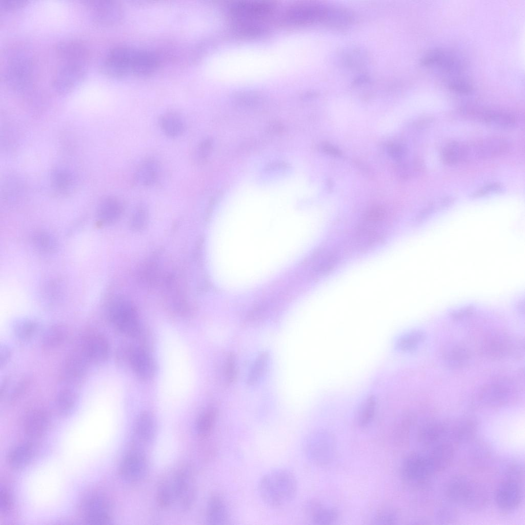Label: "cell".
<instances>
[{
    "label": "cell",
    "instance_id": "52a82bcc",
    "mask_svg": "<svg viewBox=\"0 0 525 525\" xmlns=\"http://www.w3.org/2000/svg\"><path fill=\"white\" fill-rule=\"evenodd\" d=\"M461 113L471 119L482 123L494 128L508 129L516 123L515 116L506 111L468 105L462 107Z\"/></svg>",
    "mask_w": 525,
    "mask_h": 525
},
{
    "label": "cell",
    "instance_id": "816d5d0a",
    "mask_svg": "<svg viewBox=\"0 0 525 525\" xmlns=\"http://www.w3.org/2000/svg\"><path fill=\"white\" fill-rule=\"evenodd\" d=\"M212 148V142L207 139L201 142L196 149L195 157L199 162H204L208 157Z\"/></svg>",
    "mask_w": 525,
    "mask_h": 525
},
{
    "label": "cell",
    "instance_id": "94428289",
    "mask_svg": "<svg viewBox=\"0 0 525 525\" xmlns=\"http://www.w3.org/2000/svg\"><path fill=\"white\" fill-rule=\"evenodd\" d=\"M11 356V352L7 347H3L1 349V367H3L7 362Z\"/></svg>",
    "mask_w": 525,
    "mask_h": 525
},
{
    "label": "cell",
    "instance_id": "7c38bea8",
    "mask_svg": "<svg viewBox=\"0 0 525 525\" xmlns=\"http://www.w3.org/2000/svg\"><path fill=\"white\" fill-rule=\"evenodd\" d=\"M400 471L404 481L413 486L422 484L433 474L426 455L419 453H413L406 457Z\"/></svg>",
    "mask_w": 525,
    "mask_h": 525
},
{
    "label": "cell",
    "instance_id": "5bb4252c",
    "mask_svg": "<svg viewBox=\"0 0 525 525\" xmlns=\"http://www.w3.org/2000/svg\"><path fill=\"white\" fill-rule=\"evenodd\" d=\"M148 462L144 452L133 448L124 457L119 466V474L123 479L130 483L138 482L147 474Z\"/></svg>",
    "mask_w": 525,
    "mask_h": 525
},
{
    "label": "cell",
    "instance_id": "7402d4cb",
    "mask_svg": "<svg viewBox=\"0 0 525 525\" xmlns=\"http://www.w3.org/2000/svg\"><path fill=\"white\" fill-rule=\"evenodd\" d=\"M304 513L308 519L315 524H330L336 521L339 517L336 509L326 507L320 500L316 499L306 502Z\"/></svg>",
    "mask_w": 525,
    "mask_h": 525
},
{
    "label": "cell",
    "instance_id": "7a4b0ae2",
    "mask_svg": "<svg viewBox=\"0 0 525 525\" xmlns=\"http://www.w3.org/2000/svg\"><path fill=\"white\" fill-rule=\"evenodd\" d=\"M35 62L28 53L15 51L7 59L3 70V78L7 86L18 93L27 92L36 79Z\"/></svg>",
    "mask_w": 525,
    "mask_h": 525
},
{
    "label": "cell",
    "instance_id": "8992f818",
    "mask_svg": "<svg viewBox=\"0 0 525 525\" xmlns=\"http://www.w3.org/2000/svg\"><path fill=\"white\" fill-rule=\"evenodd\" d=\"M137 49L116 46L110 49L100 64V70L105 75L123 78L132 74V68Z\"/></svg>",
    "mask_w": 525,
    "mask_h": 525
},
{
    "label": "cell",
    "instance_id": "d4e9b609",
    "mask_svg": "<svg viewBox=\"0 0 525 525\" xmlns=\"http://www.w3.org/2000/svg\"><path fill=\"white\" fill-rule=\"evenodd\" d=\"M521 496L520 487L514 480H508L502 482L495 492V500L497 505L505 510L516 508L521 501Z\"/></svg>",
    "mask_w": 525,
    "mask_h": 525
},
{
    "label": "cell",
    "instance_id": "4316f807",
    "mask_svg": "<svg viewBox=\"0 0 525 525\" xmlns=\"http://www.w3.org/2000/svg\"><path fill=\"white\" fill-rule=\"evenodd\" d=\"M159 61L153 52L137 49L133 65L132 74L138 77H146L153 74L157 69Z\"/></svg>",
    "mask_w": 525,
    "mask_h": 525
},
{
    "label": "cell",
    "instance_id": "91938a15",
    "mask_svg": "<svg viewBox=\"0 0 525 525\" xmlns=\"http://www.w3.org/2000/svg\"><path fill=\"white\" fill-rule=\"evenodd\" d=\"M384 214L383 210L382 208L376 207L369 211L367 217L370 221H377L382 219Z\"/></svg>",
    "mask_w": 525,
    "mask_h": 525
},
{
    "label": "cell",
    "instance_id": "60d3db41",
    "mask_svg": "<svg viewBox=\"0 0 525 525\" xmlns=\"http://www.w3.org/2000/svg\"><path fill=\"white\" fill-rule=\"evenodd\" d=\"M76 401V395L69 388L60 390L55 397V406L59 413L62 415L69 414L73 410Z\"/></svg>",
    "mask_w": 525,
    "mask_h": 525
},
{
    "label": "cell",
    "instance_id": "836d02e7",
    "mask_svg": "<svg viewBox=\"0 0 525 525\" xmlns=\"http://www.w3.org/2000/svg\"><path fill=\"white\" fill-rule=\"evenodd\" d=\"M122 212V206L115 197H108L100 203L97 212L99 220L103 223L110 224L116 221Z\"/></svg>",
    "mask_w": 525,
    "mask_h": 525
},
{
    "label": "cell",
    "instance_id": "ac0fdd59",
    "mask_svg": "<svg viewBox=\"0 0 525 525\" xmlns=\"http://www.w3.org/2000/svg\"><path fill=\"white\" fill-rule=\"evenodd\" d=\"M128 367L144 381L152 379L156 372V364L149 351L139 346H132Z\"/></svg>",
    "mask_w": 525,
    "mask_h": 525
},
{
    "label": "cell",
    "instance_id": "e575fe53",
    "mask_svg": "<svg viewBox=\"0 0 525 525\" xmlns=\"http://www.w3.org/2000/svg\"><path fill=\"white\" fill-rule=\"evenodd\" d=\"M159 125L164 133L172 137L179 136L185 129L181 117L174 112H167L163 114L159 119Z\"/></svg>",
    "mask_w": 525,
    "mask_h": 525
},
{
    "label": "cell",
    "instance_id": "d6986e66",
    "mask_svg": "<svg viewBox=\"0 0 525 525\" xmlns=\"http://www.w3.org/2000/svg\"><path fill=\"white\" fill-rule=\"evenodd\" d=\"M332 12L319 5L308 4L292 8L288 12V21L298 24H310L330 19Z\"/></svg>",
    "mask_w": 525,
    "mask_h": 525
},
{
    "label": "cell",
    "instance_id": "680465c9",
    "mask_svg": "<svg viewBox=\"0 0 525 525\" xmlns=\"http://www.w3.org/2000/svg\"><path fill=\"white\" fill-rule=\"evenodd\" d=\"M473 312L472 307H466L453 311L450 313V316L455 320H460L470 316Z\"/></svg>",
    "mask_w": 525,
    "mask_h": 525
},
{
    "label": "cell",
    "instance_id": "4dcf8cb0",
    "mask_svg": "<svg viewBox=\"0 0 525 525\" xmlns=\"http://www.w3.org/2000/svg\"><path fill=\"white\" fill-rule=\"evenodd\" d=\"M32 446L27 442L18 444L9 452L7 462L13 470H20L27 466L34 455Z\"/></svg>",
    "mask_w": 525,
    "mask_h": 525
},
{
    "label": "cell",
    "instance_id": "8fae6325",
    "mask_svg": "<svg viewBox=\"0 0 525 525\" xmlns=\"http://www.w3.org/2000/svg\"><path fill=\"white\" fill-rule=\"evenodd\" d=\"M82 515L89 524L102 525L110 523L112 508L109 499L101 494L88 496L82 505Z\"/></svg>",
    "mask_w": 525,
    "mask_h": 525
},
{
    "label": "cell",
    "instance_id": "44dd1931",
    "mask_svg": "<svg viewBox=\"0 0 525 525\" xmlns=\"http://www.w3.org/2000/svg\"><path fill=\"white\" fill-rule=\"evenodd\" d=\"M156 499L159 506L163 509L176 507L177 500V489L175 469L166 473L159 480Z\"/></svg>",
    "mask_w": 525,
    "mask_h": 525
},
{
    "label": "cell",
    "instance_id": "f5cc1de1",
    "mask_svg": "<svg viewBox=\"0 0 525 525\" xmlns=\"http://www.w3.org/2000/svg\"><path fill=\"white\" fill-rule=\"evenodd\" d=\"M503 190V187L501 185L497 183L490 184L475 191L472 194V197H480L492 193H500Z\"/></svg>",
    "mask_w": 525,
    "mask_h": 525
},
{
    "label": "cell",
    "instance_id": "d6a6232c",
    "mask_svg": "<svg viewBox=\"0 0 525 525\" xmlns=\"http://www.w3.org/2000/svg\"><path fill=\"white\" fill-rule=\"evenodd\" d=\"M442 358L447 367L457 369L467 365L470 359V354L465 347L455 345L448 348L444 352Z\"/></svg>",
    "mask_w": 525,
    "mask_h": 525
},
{
    "label": "cell",
    "instance_id": "1f68e13d",
    "mask_svg": "<svg viewBox=\"0 0 525 525\" xmlns=\"http://www.w3.org/2000/svg\"><path fill=\"white\" fill-rule=\"evenodd\" d=\"M68 331L62 325H53L43 334L42 346L45 351H53L62 346L68 338Z\"/></svg>",
    "mask_w": 525,
    "mask_h": 525
},
{
    "label": "cell",
    "instance_id": "4fadbf2b",
    "mask_svg": "<svg viewBox=\"0 0 525 525\" xmlns=\"http://www.w3.org/2000/svg\"><path fill=\"white\" fill-rule=\"evenodd\" d=\"M175 471L177 488L176 507L186 511L191 508L196 499V480L192 470L187 465L180 466Z\"/></svg>",
    "mask_w": 525,
    "mask_h": 525
},
{
    "label": "cell",
    "instance_id": "ee69618b",
    "mask_svg": "<svg viewBox=\"0 0 525 525\" xmlns=\"http://www.w3.org/2000/svg\"><path fill=\"white\" fill-rule=\"evenodd\" d=\"M38 329L37 323L33 320H25L17 324L14 329L16 337L21 340L31 338Z\"/></svg>",
    "mask_w": 525,
    "mask_h": 525
},
{
    "label": "cell",
    "instance_id": "30bf717a",
    "mask_svg": "<svg viewBox=\"0 0 525 525\" xmlns=\"http://www.w3.org/2000/svg\"><path fill=\"white\" fill-rule=\"evenodd\" d=\"M509 148L508 141L497 136L465 143V161L495 158L506 153Z\"/></svg>",
    "mask_w": 525,
    "mask_h": 525
},
{
    "label": "cell",
    "instance_id": "f1b7e54d",
    "mask_svg": "<svg viewBox=\"0 0 525 525\" xmlns=\"http://www.w3.org/2000/svg\"><path fill=\"white\" fill-rule=\"evenodd\" d=\"M452 447L448 443H441L435 446L426 455L429 466L434 473L441 471L451 463L454 456Z\"/></svg>",
    "mask_w": 525,
    "mask_h": 525
},
{
    "label": "cell",
    "instance_id": "7dc6e473",
    "mask_svg": "<svg viewBox=\"0 0 525 525\" xmlns=\"http://www.w3.org/2000/svg\"><path fill=\"white\" fill-rule=\"evenodd\" d=\"M34 241L37 248L43 252H50L55 248L53 239L46 233L36 234L34 237Z\"/></svg>",
    "mask_w": 525,
    "mask_h": 525
},
{
    "label": "cell",
    "instance_id": "ffe728a7",
    "mask_svg": "<svg viewBox=\"0 0 525 525\" xmlns=\"http://www.w3.org/2000/svg\"><path fill=\"white\" fill-rule=\"evenodd\" d=\"M523 342L510 336L495 337L489 339L483 346L486 354L492 358H500L506 355H516L523 350Z\"/></svg>",
    "mask_w": 525,
    "mask_h": 525
},
{
    "label": "cell",
    "instance_id": "f6af8a7d",
    "mask_svg": "<svg viewBox=\"0 0 525 525\" xmlns=\"http://www.w3.org/2000/svg\"><path fill=\"white\" fill-rule=\"evenodd\" d=\"M53 186L60 191H65L69 189L72 184V177L70 173L63 169L54 171L52 176Z\"/></svg>",
    "mask_w": 525,
    "mask_h": 525
},
{
    "label": "cell",
    "instance_id": "6125c7cd",
    "mask_svg": "<svg viewBox=\"0 0 525 525\" xmlns=\"http://www.w3.org/2000/svg\"><path fill=\"white\" fill-rule=\"evenodd\" d=\"M322 150L328 154L338 156L341 154L340 151L333 146L329 144H324L322 145Z\"/></svg>",
    "mask_w": 525,
    "mask_h": 525
},
{
    "label": "cell",
    "instance_id": "8d00e7d4",
    "mask_svg": "<svg viewBox=\"0 0 525 525\" xmlns=\"http://www.w3.org/2000/svg\"><path fill=\"white\" fill-rule=\"evenodd\" d=\"M442 161L448 165H454L465 161V143L451 142L446 144L441 152Z\"/></svg>",
    "mask_w": 525,
    "mask_h": 525
},
{
    "label": "cell",
    "instance_id": "bcb514c9",
    "mask_svg": "<svg viewBox=\"0 0 525 525\" xmlns=\"http://www.w3.org/2000/svg\"><path fill=\"white\" fill-rule=\"evenodd\" d=\"M398 520L397 514L391 509H383L376 512L373 518V523L377 524H395Z\"/></svg>",
    "mask_w": 525,
    "mask_h": 525
},
{
    "label": "cell",
    "instance_id": "b9f144b4",
    "mask_svg": "<svg viewBox=\"0 0 525 525\" xmlns=\"http://www.w3.org/2000/svg\"><path fill=\"white\" fill-rule=\"evenodd\" d=\"M376 404L374 396L368 397L361 404L357 415V421L360 427H367L372 422L374 417Z\"/></svg>",
    "mask_w": 525,
    "mask_h": 525
},
{
    "label": "cell",
    "instance_id": "f546056e",
    "mask_svg": "<svg viewBox=\"0 0 525 525\" xmlns=\"http://www.w3.org/2000/svg\"><path fill=\"white\" fill-rule=\"evenodd\" d=\"M272 8V4L268 2L241 1L233 4L231 11L236 16L255 17L268 13Z\"/></svg>",
    "mask_w": 525,
    "mask_h": 525
},
{
    "label": "cell",
    "instance_id": "484cf974",
    "mask_svg": "<svg viewBox=\"0 0 525 525\" xmlns=\"http://www.w3.org/2000/svg\"><path fill=\"white\" fill-rule=\"evenodd\" d=\"M206 520L209 524H225L229 520V514L225 500L218 493L210 497L206 509Z\"/></svg>",
    "mask_w": 525,
    "mask_h": 525
},
{
    "label": "cell",
    "instance_id": "681fc988",
    "mask_svg": "<svg viewBox=\"0 0 525 525\" xmlns=\"http://www.w3.org/2000/svg\"><path fill=\"white\" fill-rule=\"evenodd\" d=\"M29 383V380L27 378H24L19 381L10 393L9 401L10 402H14L19 398L26 391Z\"/></svg>",
    "mask_w": 525,
    "mask_h": 525
},
{
    "label": "cell",
    "instance_id": "9f6ffc18",
    "mask_svg": "<svg viewBox=\"0 0 525 525\" xmlns=\"http://www.w3.org/2000/svg\"><path fill=\"white\" fill-rule=\"evenodd\" d=\"M225 376L228 383L232 382L235 378L236 368L235 359L232 355H229L227 358L225 367Z\"/></svg>",
    "mask_w": 525,
    "mask_h": 525
},
{
    "label": "cell",
    "instance_id": "277c9868",
    "mask_svg": "<svg viewBox=\"0 0 525 525\" xmlns=\"http://www.w3.org/2000/svg\"><path fill=\"white\" fill-rule=\"evenodd\" d=\"M107 315L114 328L127 337L137 338L143 330L137 311L128 300H113L108 307Z\"/></svg>",
    "mask_w": 525,
    "mask_h": 525
},
{
    "label": "cell",
    "instance_id": "cb8c5ba5",
    "mask_svg": "<svg viewBox=\"0 0 525 525\" xmlns=\"http://www.w3.org/2000/svg\"><path fill=\"white\" fill-rule=\"evenodd\" d=\"M49 420V415L45 410L39 408L31 409L24 416V430L30 438H39L47 431Z\"/></svg>",
    "mask_w": 525,
    "mask_h": 525
},
{
    "label": "cell",
    "instance_id": "5b68a950",
    "mask_svg": "<svg viewBox=\"0 0 525 525\" xmlns=\"http://www.w3.org/2000/svg\"><path fill=\"white\" fill-rule=\"evenodd\" d=\"M304 453L312 463L319 466L329 463L336 452V442L333 434L325 430L310 433L303 443Z\"/></svg>",
    "mask_w": 525,
    "mask_h": 525
},
{
    "label": "cell",
    "instance_id": "c3c4849f",
    "mask_svg": "<svg viewBox=\"0 0 525 525\" xmlns=\"http://www.w3.org/2000/svg\"><path fill=\"white\" fill-rule=\"evenodd\" d=\"M448 87L450 90L461 94H469L473 90L472 84L467 79L461 78L450 80Z\"/></svg>",
    "mask_w": 525,
    "mask_h": 525
},
{
    "label": "cell",
    "instance_id": "3957f363",
    "mask_svg": "<svg viewBox=\"0 0 525 525\" xmlns=\"http://www.w3.org/2000/svg\"><path fill=\"white\" fill-rule=\"evenodd\" d=\"M447 494L453 502L469 509L483 506L487 494L481 485L465 476H455L449 481Z\"/></svg>",
    "mask_w": 525,
    "mask_h": 525
},
{
    "label": "cell",
    "instance_id": "2e32d148",
    "mask_svg": "<svg viewBox=\"0 0 525 525\" xmlns=\"http://www.w3.org/2000/svg\"><path fill=\"white\" fill-rule=\"evenodd\" d=\"M512 387L501 382H491L483 385L477 393L478 400L484 405L498 406L510 402L516 397Z\"/></svg>",
    "mask_w": 525,
    "mask_h": 525
},
{
    "label": "cell",
    "instance_id": "7bdbcfd3",
    "mask_svg": "<svg viewBox=\"0 0 525 525\" xmlns=\"http://www.w3.org/2000/svg\"><path fill=\"white\" fill-rule=\"evenodd\" d=\"M268 360V354L267 352H262L259 355L249 374L247 380L248 385H252L257 382L265 369Z\"/></svg>",
    "mask_w": 525,
    "mask_h": 525
},
{
    "label": "cell",
    "instance_id": "ab89813d",
    "mask_svg": "<svg viewBox=\"0 0 525 525\" xmlns=\"http://www.w3.org/2000/svg\"><path fill=\"white\" fill-rule=\"evenodd\" d=\"M446 426L441 423H431L423 426L419 433V439L425 445L435 443L446 435Z\"/></svg>",
    "mask_w": 525,
    "mask_h": 525
},
{
    "label": "cell",
    "instance_id": "f35d334b",
    "mask_svg": "<svg viewBox=\"0 0 525 525\" xmlns=\"http://www.w3.org/2000/svg\"><path fill=\"white\" fill-rule=\"evenodd\" d=\"M426 337L423 331L414 330L401 336L397 341L396 347L402 351H412L423 342Z\"/></svg>",
    "mask_w": 525,
    "mask_h": 525
},
{
    "label": "cell",
    "instance_id": "9a60e30c",
    "mask_svg": "<svg viewBox=\"0 0 525 525\" xmlns=\"http://www.w3.org/2000/svg\"><path fill=\"white\" fill-rule=\"evenodd\" d=\"M109 352V342L102 333L91 331L84 336L81 352L89 362H104L108 358Z\"/></svg>",
    "mask_w": 525,
    "mask_h": 525
},
{
    "label": "cell",
    "instance_id": "74e56055",
    "mask_svg": "<svg viewBox=\"0 0 525 525\" xmlns=\"http://www.w3.org/2000/svg\"><path fill=\"white\" fill-rule=\"evenodd\" d=\"M217 417V411L213 407L204 410L198 417L196 422V431L200 438H207L214 427Z\"/></svg>",
    "mask_w": 525,
    "mask_h": 525
},
{
    "label": "cell",
    "instance_id": "d590c367",
    "mask_svg": "<svg viewBox=\"0 0 525 525\" xmlns=\"http://www.w3.org/2000/svg\"><path fill=\"white\" fill-rule=\"evenodd\" d=\"M159 169L156 161L152 159L143 161L137 168L136 178L142 186H150L157 180Z\"/></svg>",
    "mask_w": 525,
    "mask_h": 525
},
{
    "label": "cell",
    "instance_id": "11a10c76",
    "mask_svg": "<svg viewBox=\"0 0 525 525\" xmlns=\"http://www.w3.org/2000/svg\"><path fill=\"white\" fill-rule=\"evenodd\" d=\"M147 219V213L143 208L138 209L132 218V226L135 229H140L144 226Z\"/></svg>",
    "mask_w": 525,
    "mask_h": 525
},
{
    "label": "cell",
    "instance_id": "603a6c76",
    "mask_svg": "<svg viewBox=\"0 0 525 525\" xmlns=\"http://www.w3.org/2000/svg\"><path fill=\"white\" fill-rule=\"evenodd\" d=\"M89 362L82 352L70 354L65 359L62 369V378L69 384L80 382L85 377Z\"/></svg>",
    "mask_w": 525,
    "mask_h": 525
},
{
    "label": "cell",
    "instance_id": "e0dca14e",
    "mask_svg": "<svg viewBox=\"0 0 525 525\" xmlns=\"http://www.w3.org/2000/svg\"><path fill=\"white\" fill-rule=\"evenodd\" d=\"M55 52L62 62L86 65L90 55L86 44L77 38H67L59 41L55 46Z\"/></svg>",
    "mask_w": 525,
    "mask_h": 525
},
{
    "label": "cell",
    "instance_id": "f907efd6",
    "mask_svg": "<svg viewBox=\"0 0 525 525\" xmlns=\"http://www.w3.org/2000/svg\"><path fill=\"white\" fill-rule=\"evenodd\" d=\"M13 504L12 499L10 494L5 489H1L0 491V513L2 515L8 514L11 510Z\"/></svg>",
    "mask_w": 525,
    "mask_h": 525
},
{
    "label": "cell",
    "instance_id": "83f0119b",
    "mask_svg": "<svg viewBox=\"0 0 525 525\" xmlns=\"http://www.w3.org/2000/svg\"><path fill=\"white\" fill-rule=\"evenodd\" d=\"M156 421L152 413L144 411L138 416L134 428V434L140 443L148 444L155 438L156 433Z\"/></svg>",
    "mask_w": 525,
    "mask_h": 525
},
{
    "label": "cell",
    "instance_id": "ba28073f",
    "mask_svg": "<svg viewBox=\"0 0 525 525\" xmlns=\"http://www.w3.org/2000/svg\"><path fill=\"white\" fill-rule=\"evenodd\" d=\"M85 5L92 20L100 26L117 25L124 17L122 6L115 0H87Z\"/></svg>",
    "mask_w": 525,
    "mask_h": 525
},
{
    "label": "cell",
    "instance_id": "6da1fadb",
    "mask_svg": "<svg viewBox=\"0 0 525 525\" xmlns=\"http://www.w3.org/2000/svg\"><path fill=\"white\" fill-rule=\"evenodd\" d=\"M258 492L268 506L278 508L289 503L297 493V482L288 470L278 468L270 471L260 479Z\"/></svg>",
    "mask_w": 525,
    "mask_h": 525
},
{
    "label": "cell",
    "instance_id": "9c48e42d",
    "mask_svg": "<svg viewBox=\"0 0 525 525\" xmlns=\"http://www.w3.org/2000/svg\"><path fill=\"white\" fill-rule=\"evenodd\" d=\"M87 74L86 65L62 62L52 78V86L59 94L70 93L84 80Z\"/></svg>",
    "mask_w": 525,
    "mask_h": 525
},
{
    "label": "cell",
    "instance_id": "db71d44e",
    "mask_svg": "<svg viewBox=\"0 0 525 525\" xmlns=\"http://www.w3.org/2000/svg\"><path fill=\"white\" fill-rule=\"evenodd\" d=\"M26 0H0V9L3 11H13L27 5Z\"/></svg>",
    "mask_w": 525,
    "mask_h": 525
},
{
    "label": "cell",
    "instance_id": "6f0895ef",
    "mask_svg": "<svg viewBox=\"0 0 525 525\" xmlns=\"http://www.w3.org/2000/svg\"><path fill=\"white\" fill-rule=\"evenodd\" d=\"M387 148L389 154L395 159H400L406 153L405 147L399 144H389L387 145Z\"/></svg>",
    "mask_w": 525,
    "mask_h": 525
}]
</instances>
